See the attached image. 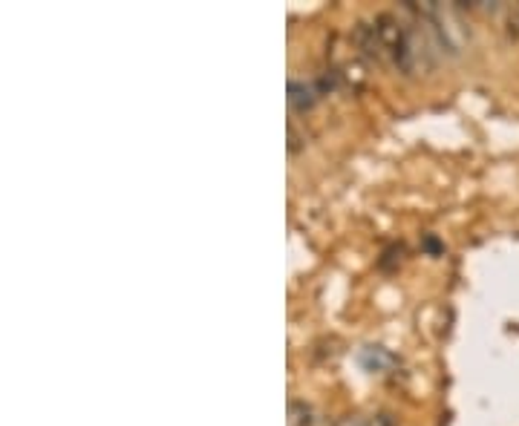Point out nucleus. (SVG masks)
Here are the masks:
<instances>
[{
    "label": "nucleus",
    "mask_w": 519,
    "mask_h": 426,
    "mask_svg": "<svg viewBox=\"0 0 519 426\" xmlns=\"http://www.w3.org/2000/svg\"><path fill=\"white\" fill-rule=\"evenodd\" d=\"M318 87L314 84H306V81H289V104L292 109H297V113H306V109L314 107V101H318Z\"/></svg>",
    "instance_id": "f257e3e1"
},
{
    "label": "nucleus",
    "mask_w": 519,
    "mask_h": 426,
    "mask_svg": "<svg viewBox=\"0 0 519 426\" xmlns=\"http://www.w3.org/2000/svg\"><path fill=\"white\" fill-rule=\"evenodd\" d=\"M289 423L292 426H321V415L303 401H292L289 406Z\"/></svg>",
    "instance_id": "f03ea898"
},
{
    "label": "nucleus",
    "mask_w": 519,
    "mask_h": 426,
    "mask_svg": "<svg viewBox=\"0 0 519 426\" xmlns=\"http://www.w3.org/2000/svg\"><path fill=\"white\" fill-rule=\"evenodd\" d=\"M341 75H343V81L350 84V87H364L367 84V67L360 64V61H350Z\"/></svg>",
    "instance_id": "7ed1b4c3"
},
{
    "label": "nucleus",
    "mask_w": 519,
    "mask_h": 426,
    "mask_svg": "<svg viewBox=\"0 0 519 426\" xmlns=\"http://www.w3.org/2000/svg\"><path fill=\"white\" fill-rule=\"evenodd\" d=\"M338 426H367V423H360V421H352V418H350V421H341Z\"/></svg>",
    "instance_id": "20e7f679"
}]
</instances>
